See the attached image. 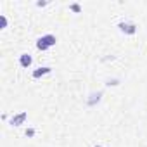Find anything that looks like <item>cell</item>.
Listing matches in <instances>:
<instances>
[{
    "instance_id": "11",
    "label": "cell",
    "mask_w": 147,
    "mask_h": 147,
    "mask_svg": "<svg viewBox=\"0 0 147 147\" xmlns=\"http://www.w3.org/2000/svg\"><path fill=\"white\" fill-rule=\"evenodd\" d=\"M36 5H38V7H45V5H47V2H36Z\"/></svg>"
},
{
    "instance_id": "8",
    "label": "cell",
    "mask_w": 147,
    "mask_h": 147,
    "mask_svg": "<svg viewBox=\"0 0 147 147\" xmlns=\"http://www.w3.org/2000/svg\"><path fill=\"white\" fill-rule=\"evenodd\" d=\"M69 9H71L73 12H80V11H82V5H80V4H71Z\"/></svg>"
},
{
    "instance_id": "7",
    "label": "cell",
    "mask_w": 147,
    "mask_h": 147,
    "mask_svg": "<svg viewBox=\"0 0 147 147\" xmlns=\"http://www.w3.org/2000/svg\"><path fill=\"white\" fill-rule=\"evenodd\" d=\"M0 28H2V30H4V28H7V18H5L4 14L0 16Z\"/></svg>"
},
{
    "instance_id": "4",
    "label": "cell",
    "mask_w": 147,
    "mask_h": 147,
    "mask_svg": "<svg viewBox=\"0 0 147 147\" xmlns=\"http://www.w3.org/2000/svg\"><path fill=\"white\" fill-rule=\"evenodd\" d=\"M50 71H52V69H50L49 66H43V67H38V69H35L31 76L36 80V78H42V76H45V75H50Z\"/></svg>"
},
{
    "instance_id": "6",
    "label": "cell",
    "mask_w": 147,
    "mask_h": 147,
    "mask_svg": "<svg viewBox=\"0 0 147 147\" xmlns=\"http://www.w3.org/2000/svg\"><path fill=\"white\" fill-rule=\"evenodd\" d=\"M100 95H102V92H97V94H92V97H94V99H90V100H88V104L92 106V104H94L95 100L99 102V99H100Z\"/></svg>"
},
{
    "instance_id": "12",
    "label": "cell",
    "mask_w": 147,
    "mask_h": 147,
    "mask_svg": "<svg viewBox=\"0 0 147 147\" xmlns=\"http://www.w3.org/2000/svg\"><path fill=\"white\" fill-rule=\"evenodd\" d=\"M95 147H102V145H95Z\"/></svg>"
},
{
    "instance_id": "10",
    "label": "cell",
    "mask_w": 147,
    "mask_h": 147,
    "mask_svg": "<svg viewBox=\"0 0 147 147\" xmlns=\"http://www.w3.org/2000/svg\"><path fill=\"white\" fill-rule=\"evenodd\" d=\"M107 85H118V80H109Z\"/></svg>"
},
{
    "instance_id": "3",
    "label": "cell",
    "mask_w": 147,
    "mask_h": 147,
    "mask_svg": "<svg viewBox=\"0 0 147 147\" xmlns=\"http://www.w3.org/2000/svg\"><path fill=\"white\" fill-rule=\"evenodd\" d=\"M26 119H28V113L23 111V113H19V114H14L12 119H11V123H12L14 126H21V125H24Z\"/></svg>"
},
{
    "instance_id": "2",
    "label": "cell",
    "mask_w": 147,
    "mask_h": 147,
    "mask_svg": "<svg viewBox=\"0 0 147 147\" xmlns=\"http://www.w3.org/2000/svg\"><path fill=\"white\" fill-rule=\"evenodd\" d=\"M118 28H119L123 33H126V35H135V33H137V26H135L133 23H119Z\"/></svg>"
},
{
    "instance_id": "1",
    "label": "cell",
    "mask_w": 147,
    "mask_h": 147,
    "mask_svg": "<svg viewBox=\"0 0 147 147\" xmlns=\"http://www.w3.org/2000/svg\"><path fill=\"white\" fill-rule=\"evenodd\" d=\"M55 42H57V38H55L54 35H50V33H49V35H43V36L38 38V42H36V49H38V50H47V49L54 47Z\"/></svg>"
},
{
    "instance_id": "5",
    "label": "cell",
    "mask_w": 147,
    "mask_h": 147,
    "mask_svg": "<svg viewBox=\"0 0 147 147\" xmlns=\"http://www.w3.org/2000/svg\"><path fill=\"white\" fill-rule=\"evenodd\" d=\"M31 62H33V59H31L30 54H21V55H19V64H21L23 67H30Z\"/></svg>"
},
{
    "instance_id": "9",
    "label": "cell",
    "mask_w": 147,
    "mask_h": 147,
    "mask_svg": "<svg viewBox=\"0 0 147 147\" xmlns=\"http://www.w3.org/2000/svg\"><path fill=\"white\" fill-rule=\"evenodd\" d=\"M35 135V128H26V137H33Z\"/></svg>"
}]
</instances>
